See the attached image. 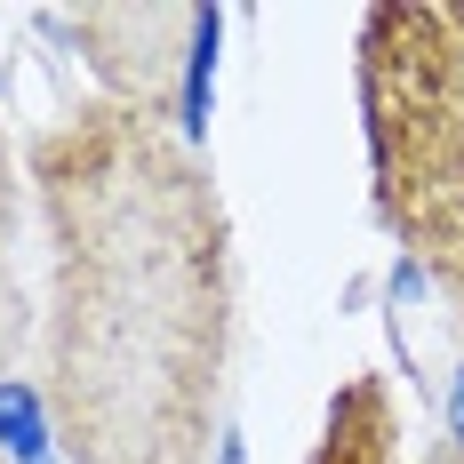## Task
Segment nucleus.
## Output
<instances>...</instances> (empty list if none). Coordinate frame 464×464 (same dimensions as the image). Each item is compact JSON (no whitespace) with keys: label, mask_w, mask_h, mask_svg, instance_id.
Returning a JSON list of instances; mask_svg holds the SVG:
<instances>
[{"label":"nucleus","mask_w":464,"mask_h":464,"mask_svg":"<svg viewBox=\"0 0 464 464\" xmlns=\"http://www.w3.org/2000/svg\"><path fill=\"white\" fill-rule=\"evenodd\" d=\"M217 33L225 16H192V48H185V104H177V129L185 144L208 137V81H217Z\"/></svg>","instance_id":"1"},{"label":"nucleus","mask_w":464,"mask_h":464,"mask_svg":"<svg viewBox=\"0 0 464 464\" xmlns=\"http://www.w3.org/2000/svg\"><path fill=\"white\" fill-rule=\"evenodd\" d=\"M8 232H16V192H8V152H0V344L24 328V296H16V273H8Z\"/></svg>","instance_id":"2"}]
</instances>
